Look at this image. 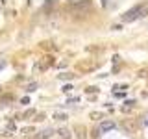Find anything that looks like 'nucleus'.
Returning <instances> with one entry per match:
<instances>
[{"label": "nucleus", "mask_w": 148, "mask_h": 139, "mask_svg": "<svg viewBox=\"0 0 148 139\" xmlns=\"http://www.w3.org/2000/svg\"><path fill=\"white\" fill-rule=\"evenodd\" d=\"M115 126H117V124H115V120H102L100 122V132L104 133V132H109V130H113Z\"/></svg>", "instance_id": "4"}, {"label": "nucleus", "mask_w": 148, "mask_h": 139, "mask_svg": "<svg viewBox=\"0 0 148 139\" xmlns=\"http://www.w3.org/2000/svg\"><path fill=\"white\" fill-rule=\"evenodd\" d=\"M35 87H37V83H30V85H28V93H32V91H35Z\"/></svg>", "instance_id": "14"}, {"label": "nucleus", "mask_w": 148, "mask_h": 139, "mask_svg": "<svg viewBox=\"0 0 148 139\" xmlns=\"http://www.w3.org/2000/svg\"><path fill=\"white\" fill-rule=\"evenodd\" d=\"M146 13H148V2H141V4H137V6H133L132 9H128L120 19H122L124 22H133V21H137V19L145 17Z\"/></svg>", "instance_id": "1"}, {"label": "nucleus", "mask_w": 148, "mask_h": 139, "mask_svg": "<svg viewBox=\"0 0 148 139\" xmlns=\"http://www.w3.org/2000/svg\"><path fill=\"white\" fill-rule=\"evenodd\" d=\"M21 132L24 133V136H28V133H35V128L34 126H26V128H22Z\"/></svg>", "instance_id": "7"}, {"label": "nucleus", "mask_w": 148, "mask_h": 139, "mask_svg": "<svg viewBox=\"0 0 148 139\" xmlns=\"http://www.w3.org/2000/svg\"><path fill=\"white\" fill-rule=\"evenodd\" d=\"M74 132H76L78 139H87V137H89V136H87V128L82 126V124H76V126H74Z\"/></svg>", "instance_id": "3"}, {"label": "nucleus", "mask_w": 148, "mask_h": 139, "mask_svg": "<svg viewBox=\"0 0 148 139\" xmlns=\"http://www.w3.org/2000/svg\"><path fill=\"white\" fill-rule=\"evenodd\" d=\"M91 119H92V120H98V119H102V113H96V111H92V113H91Z\"/></svg>", "instance_id": "9"}, {"label": "nucleus", "mask_w": 148, "mask_h": 139, "mask_svg": "<svg viewBox=\"0 0 148 139\" xmlns=\"http://www.w3.org/2000/svg\"><path fill=\"white\" fill-rule=\"evenodd\" d=\"M85 91H87V93H95V91H98V89H96V87H87Z\"/></svg>", "instance_id": "15"}, {"label": "nucleus", "mask_w": 148, "mask_h": 139, "mask_svg": "<svg viewBox=\"0 0 148 139\" xmlns=\"http://www.w3.org/2000/svg\"><path fill=\"white\" fill-rule=\"evenodd\" d=\"M139 76H141V78H148V69H141V71H139Z\"/></svg>", "instance_id": "11"}, {"label": "nucleus", "mask_w": 148, "mask_h": 139, "mask_svg": "<svg viewBox=\"0 0 148 139\" xmlns=\"http://www.w3.org/2000/svg\"><path fill=\"white\" fill-rule=\"evenodd\" d=\"M54 119H56V120H65V119H67V115H63V113H56V115H54Z\"/></svg>", "instance_id": "10"}, {"label": "nucleus", "mask_w": 148, "mask_h": 139, "mask_svg": "<svg viewBox=\"0 0 148 139\" xmlns=\"http://www.w3.org/2000/svg\"><path fill=\"white\" fill-rule=\"evenodd\" d=\"M72 76H74V74H71V72H69V74H67V72H63V74H59V78H61V80H67V78H69V80H71V78H72Z\"/></svg>", "instance_id": "12"}, {"label": "nucleus", "mask_w": 148, "mask_h": 139, "mask_svg": "<svg viewBox=\"0 0 148 139\" xmlns=\"http://www.w3.org/2000/svg\"><path fill=\"white\" fill-rule=\"evenodd\" d=\"M0 91H2V89H0Z\"/></svg>", "instance_id": "18"}, {"label": "nucleus", "mask_w": 148, "mask_h": 139, "mask_svg": "<svg viewBox=\"0 0 148 139\" xmlns=\"http://www.w3.org/2000/svg\"><path fill=\"white\" fill-rule=\"evenodd\" d=\"M11 139H13V137H11Z\"/></svg>", "instance_id": "19"}, {"label": "nucleus", "mask_w": 148, "mask_h": 139, "mask_svg": "<svg viewBox=\"0 0 148 139\" xmlns=\"http://www.w3.org/2000/svg\"><path fill=\"white\" fill-rule=\"evenodd\" d=\"M102 6H108V0H102Z\"/></svg>", "instance_id": "16"}, {"label": "nucleus", "mask_w": 148, "mask_h": 139, "mask_svg": "<svg viewBox=\"0 0 148 139\" xmlns=\"http://www.w3.org/2000/svg\"><path fill=\"white\" fill-rule=\"evenodd\" d=\"M32 115H35V109H28V111H24V115H22V117L28 119V117H32Z\"/></svg>", "instance_id": "8"}, {"label": "nucleus", "mask_w": 148, "mask_h": 139, "mask_svg": "<svg viewBox=\"0 0 148 139\" xmlns=\"http://www.w3.org/2000/svg\"><path fill=\"white\" fill-rule=\"evenodd\" d=\"M100 133H102V132H100V128H95V130L91 132V136H92V137H98Z\"/></svg>", "instance_id": "13"}, {"label": "nucleus", "mask_w": 148, "mask_h": 139, "mask_svg": "<svg viewBox=\"0 0 148 139\" xmlns=\"http://www.w3.org/2000/svg\"><path fill=\"white\" fill-rule=\"evenodd\" d=\"M120 126H122V130L126 133H137V130L141 128V122L137 119H124Z\"/></svg>", "instance_id": "2"}, {"label": "nucleus", "mask_w": 148, "mask_h": 139, "mask_svg": "<svg viewBox=\"0 0 148 139\" xmlns=\"http://www.w3.org/2000/svg\"><path fill=\"white\" fill-rule=\"evenodd\" d=\"M59 137H63V139H72V132L69 128H59Z\"/></svg>", "instance_id": "6"}, {"label": "nucleus", "mask_w": 148, "mask_h": 139, "mask_svg": "<svg viewBox=\"0 0 148 139\" xmlns=\"http://www.w3.org/2000/svg\"><path fill=\"white\" fill-rule=\"evenodd\" d=\"M52 136H54V130L52 128H46V130H43V132H37L35 133L37 139H48V137H52Z\"/></svg>", "instance_id": "5"}, {"label": "nucleus", "mask_w": 148, "mask_h": 139, "mask_svg": "<svg viewBox=\"0 0 148 139\" xmlns=\"http://www.w3.org/2000/svg\"><path fill=\"white\" fill-rule=\"evenodd\" d=\"M145 124H148V119H146V120H145Z\"/></svg>", "instance_id": "17"}]
</instances>
